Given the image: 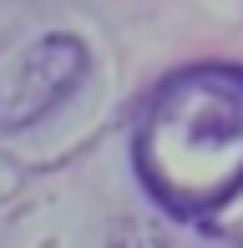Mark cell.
<instances>
[{"label":"cell","mask_w":243,"mask_h":248,"mask_svg":"<svg viewBox=\"0 0 243 248\" xmlns=\"http://www.w3.org/2000/svg\"><path fill=\"white\" fill-rule=\"evenodd\" d=\"M132 162L162 213L223 233L243 202V66L172 71L137 117Z\"/></svg>","instance_id":"1"}]
</instances>
